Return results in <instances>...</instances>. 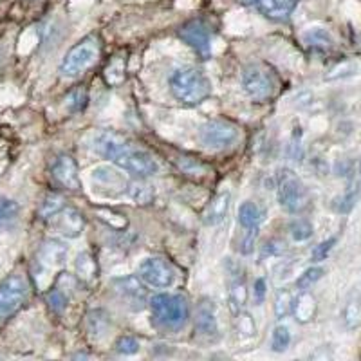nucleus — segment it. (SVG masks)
I'll return each instance as SVG.
<instances>
[{
	"label": "nucleus",
	"mask_w": 361,
	"mask_h": 361,
	"mask_svg": "<svg viewBox=\"0 0 361 361\" xmlns=\"http://www.w3.org/2000/svg\"><path fill=\"white\" fill-rule=\"evenodd\" d=\"M231 204V192L228 188H222L212 197V201L206 204L204 209V224L206 226H219L230 212Z\"/></svg>",
	"instance_id": "nucleus-17"
},
{
	"label": "nucleus",
	"mask_w": 361,
	"mask_h": 361,
	"mask_svg": "<svg viewBox=\"0 0 361 361\" xmlns=\"http://www.w3.org/2000/svg\"><path fill=\"white\" fill-rule=\"evenodd\" d=\"M240 137V128L228 119H209L199 130V140L209 150L231 148Z\"/></svg>",
	"instance_id": "nucleus-8"
},
{
	"label": "nucleus",
	"mask_w": 361,
	"mask_h": 361,
	"mask_svg": "<svg viewBox=\"0 0 361 361\" xmlns=\"http://www.w3.org/2000/svg\"><path fill=\"white\" fill-rule=\"evenodd\" d=\"M316 311H318V304H316V298L311 293L300 291L295 296L291 314L295 316L296 322H300V324H309L311 320H314Z\"/></svg>",
	"instance_id": "nucleus-20"
},
{
	"label": "nucleus",
	"mask_w": 361,
	"mask_h": 361,
	"mask_svg": "<svg viewBox=\"0 0 361 361\" xmlns=\"http://www.w3.org/2000/svg\"><path fill=\"white\" fill-rule=\"evenodd\" d=\"M152 318L163 331H180L190 318L188 300L183 295L159 293L148 300Z\"/></svg>",
	"instance_id": "nucleus-3"
},
{
	"label": "nucleus",
	"mask_w": 361,
	"mask_h": 361,
	"mask_svg": "<svg viewBox=\"0 0 361 361\" xmlns=\"http://www.w3.org/2000/svg\"><path fill=\"white\" fill-rule=\"evenodd\" d=\"M114 289L121 300H127L130 302V305H134V309H143L147 304V289H145V282L140 276H121V279H116Z\"/></svg>",
	"instance_id": "nucleus-16"
},
{
	"label": "nucleus",
	"mask_w": 361,
	"mask_h": 361,
	"mask_svg": "<svg viewBox=\"0 0 361 361\" xmlns=\"http://www.w3.org/2000/svg\"><path fill=\"white\" fill-rule=\"evenodd\" d=\"M267 295V282L264 276H259V279L253 282V300L257 305H262L264 300H266Z\"/></svg>",
	"instance_id": "nucleus-38"
},
{
	"label": "nucleus",
	"mask_w": 361,
	"mask_h": 361,
	"mask_svg": "<svg viewBox=\"0 0 361 361\" xmlns=\"http://www.w3.org/2000/svg\"><path fill=\"white\" fill-rule=\"evenodd\" d=\"M99 58V42L94 37H87L74 45L73 49L63 56L60 63V76L62 78H80L90 67L98 62Z\"/></svg>",
	"instance_id": "nucleus-5"
},
{
	"label": "nucleus",
	"mask_w": 361,
	"mask_h": 361,
	"mask_svg": "<svg viewBox=\"0 0 361 361\" xmlns=\"http://www.w3.org/2000/svg\"><path fill=\"white\" fill-rule=\"evenodd\" d=\"M94 150L99 156L111 159L118 169L140 179H147L159 172V164L152 154L118 132H99L94 137Z\"/></svg>",
	"instance_id": "nucleus-1"
},
{
	"label": "nucleus",
	"mask_w": 361,
	"mask_h": 361,
	"mask_svg": "<svg viewBox=\"0 0 361 361\" xmlns=\"http://www.w3.org/2000/svg\"><path fill=\"white\" fill-rule=\"evenodd\" d=\"M257 9L269 20L282 22L291 17L298 0H255Z\"/></svg>",
	"instance_id": "nucleus-18"
},
{
	"label": "nucleus",
	"mask_w": 361,
	"mask_h": 361,
	"mask_svg": "<svg viewBox=\"0 0 361 361\" xmlns=\"http://www.w3.org/2000/svg\"><path fill=\"white\" fill-rule=\"evenodd\" d=\"M169 89L177 102L186 107H195L209 98L212 82L197 67H180L170 76Z\"/></svg>",
	"instance_id": "nucleus-2"
},
{
	"label": "nucleus",
	"mask_w": 361,
	"mask_h": 361,
	"mask_svg": "<svg viewBox=\"0 0 361 361\" xmlns=\"http://www.w3.org/2000/svg\"><path fill=\"white\" fill-rule=\"evenodd\" d=\"M47 302H49L51 309H53L54 312H62L63 309L67 307V304H69V298H67V295L62 289H53V291L47 295Z\"/></svg>",
	"instance_id": "nucleus-36"
},
{
	"label": "nucleus",
	"mask_w": 361,
	"mask_h": 361,
	"mask_svg": "<svg viewBox=\"0 0 361 361\" xmlns=\"http://www.w3.org/2000/svg\"><path fill=\"white\" fill-rule=\"evenodd\" d=\"M304 44L307 45L309 49L312 51H329L333 49V37L322 27L309 29L307 33L304 35Z\"/></svg>",
	"instance_id": "nucleus-23"
},
{
	"label": "nucleus",
	"mask_w": 361,
	"mask_h": 361,
	"mask_svg": "<svg viewBox=\"0 0 361 361\" xmlns=\"http://www.w3.org/2000/svg\"><path fill=\"white\" fill-rule=\"evenodd\" d=\"M53 230L63 238H78L85 230V219L76 208L63 206L56 215L49 219Z\"/></svg>",
	"instance_id": "nucleus-13"
},
{
	"label": "nucleus",
	"mask_w": 361,
	"mask_h": 361,
	"mask_svg": "<svg viewBox=\"0 0 361 361\" xmlns=\"http://www.w3.org/2000/svg\"><path fill=\"white\" fill-rule=\"evenodd\" d=\"M92 180H94L96 188H105L111 195L116 193H127L128 180L123 176L121 169H112V166H98L92 170Z\"/></svg>",
	"instance_id": "nucleus-15"
},
{
	"label": "nucleus",
	"mask_w": 361,
	"mask_h": 361,
	"mask_svg": "<svg viewBox=\"0 0 361 361\" xmlns=\"http://www.w3.org/2000/svg\"><path fill=\"white\" fill-rule=\"evenodd\" d=\"M334 244H336V238H329V240H324L322 244H318V246L312 250V255H311L312 262H322V260L327 259V255L331 253Z\"/></svg>",
	"instance_id": "nucleus-37"
},
{
	"label": "nucleus",
	"mask_w": 361,
	"mask_h": 361,
	"mask_svg": "<svg viewBox=\"0 0 361 361\" xmlns=\"http://www.w3.org/2000/svg\"><path fill=\"white\" fill-rule=\"evenodd\" d=\"M74 266H76V275L85 280V282H90V280H94L98 276V266H96L94 257L89 251L80 253Z\"/></svg>",
	"instance_id": "nucleus-26"
},
{
	"label": "nucleus",
	"mask_w": 361,
	"mask_h": 361,
	"mask_svg": "<svg viewBox=\"0 0 361 361\" xmlns=\"http://www.w3.org/2000/svg\"><path fill=\"white\" fill-rule=\"evenodd\" d=\"M228 300H230V307L233 312L243 311L250 298V288L246 282V271L243 266L235 264L233 260H228Z\"/></svg>",
	"instance_id": "nucleus-11"
},
{
	"label": "nucleus",
	"mask_w": 361,
	"mask_h": 361,
	"mask_svg": "<svg viewBox=\"0 0 361 361\" xmlns=\"http://www.w3.org/2000/svg\"><path fill=\"white\" fill-rule=\"evenodd\" d=\"M244 4H255V0H243Z\"/></svg>",
	"instance_id": "nucleus-42"
},
{
	"label": "nucleus",
	"mask_w": 361,
	"mask_h": 361,
	"mask_svg": "<svg viewBox=\"0 0 361 361\" xmlns=\"http://www.w3.org/2000/svg\"><path fill=\"white\" fill-rule=\"evenodd\" d=\"M257 230L259 228H246V231H244V238L243 243H240V251L244 255H250L253 251L255 240H257Z\"/></svg>",
	"instance_id": "nucleus-40"
},
{
	"label": "nucleus",
	"mask_w": 361,
	"mask_h": 361,
	"mask_svg": "<svg viewBox=\"0 0 361 361\" xmlns=\"http://www.w3.org/2000/svg\"><path fill=\"white\" fill-rule=\"evenodd\" d=\"M235 334L240 340H251L253 336H257V324H255L253 316L244 309L235 312Z\"/></svg>",
	"instance_id": "nucleus-25"
},
{
	"label": "nucleus",
	"mask_w": 361,
	"mask_h": 361,
	"mask_svg": "<svg viewBox=\"0 0 361 361\" xmlns=\"http://www.w3.org/2000/svg\"><path fill=\"white\" fill-rule=\"evenodd\" d=\"M179 169L183 172L190 173V176H199V173H204L206 170V164H202L201 161L195 159V157H180L179 161Z\"/></svg>",
	"instance_id": "nucleus-35"
},
{
	"label": "nucleus",
	"mask_w": 361,
	"mask_h": 361,
	"mask_svg": "<svg viewBox=\"0 0 361 361\" xmlns=\"http://www.w3.org/2000/svg\"><path fill=\"white\" fill-rule=\"evenodd\" d=\"M273 311H275V318L279 322H282L283 318H288L293 311V302H295V295L291 293V289L282 288L276 291L275 300H273Z\"/></svg>",
	"instance_id": "nucleus-24"
},
{
	"label": "nucleus",
	"mask_w": 361,
	"mask_h": 361,
	"mask_svg": "<svg viewBox=\"0 0 361 361\" xmlns=\"http://www.w3.org/2000/svg\"><path fill=\"white\" fill-rule=\"evenodd\" d=\"M87 102H89V98H87L85 89H76L73 94L69 96V105L73 111H82V109H85Z\"/></svg>",
	"instance_id": "nucleus-39"
},
{
	"label": "nucleus",
	"mask_w": 361,
	"mask_h": 361,
	"mask_svg": "<svg viewBox=\"0 0 361 361\" xmlns=\"http://www.w3.org/2000/svg\"><path fill=\"white\" fill-rule=\"evenodd\" d=\"M195 338L201 343H215L221 338L219 309L214 300L202 298L195 311Z\"/></svg>",
	"instance_id": "nucleus-10"
},
{
	"label": "nucleus",
	"mask_w": 361,
	"mask_h": 361,
	"mask_svg": "<svg viewBox=\"0 0 361 361\" xmlns=\"http://www.w3.org/2000/svg\"><path fill=\"white\" fill-rule=\"evenodd\" d=\"M29 282L20 273H13L0 283V320L20 311L29 298Z\"/></svg>",
	"instance_id": "nucleus-7"
},
{
	"label": "nucleus",
	"mask_w": 361,
	"mask_h": 361,
	"mask_svg": "<svg viewBox=\"0 0 361 361\" xmlns=\"http://www.w3.org/2000/svg\"><path fill=\"white\" fill-rule=\"evenodd\" d=\"M141 345L140 341L135 340L134 336H121L116 341V350L123 356H134V354L140 353Z\"/></svg>",
	"instance_id": "nucleus-34"
},
{
	"label": "nucleus",
	"mask_w": 361,
	"mask_h": 361,
	"mask_svg": "<svg viewBox=\"0 0 361 361\" xmlns=\"http://www.w3.org/2000/svg\"><path fill=\"white\" fill-rule=\"evenodd\" d=\"M63 206L66 204H63V199L60 197V195H56V193H49V195L44 199V202L40 204L38 214H40V219L49 221V219L53 217V215H56Z\"/></svg>",
	"instance_id": "nucleus-30"
},
{
	"label": "nucleus",
	"mask_w": 361,
	"mask_h": 361,
	"mask_svg": "<svg viewBox=\"0 0 361 361\" xmlns=\"http://www.w3.org/2000/svg\"><path fill=\"white\" fill-rule=\"evenodd\" d=\"M179 37L202 56H208L212 51V31L202 20H190L180 25Z\"/></svg>",
	"instance_id": "nucleus-14"
},
{
	"label": "nucleus",
	"mask_w": 361,
	"mask_h": 361,
	"mask_svg": "<svg viewBox=\"0 0 361 361\" xmlns=\"http://www.w3.org/2000/svg\"><path fill=\"white\" fill-rule=\"evenodd\" d=\"M243 89L253 102H269L279 90V78L266 63H251L243 73Z\"/></svg>",
	"instance_id": "nucleus-4"
},
{
	"label": "nucleus",
	"mask_w": 361,
	"mask_h": 361,
	"mask_svg": "<svg viewBox=\"0 0 361 361\" xmlns=\"http://www.w3.org/2000/svg\"><path fill=\"white\" fill-rule=\"evenodd\" d=\"M341 320L349 331H356L361 327V296L357 293H353L345 302Z\"/></svg>",
	"instance_id": "nucleus-22"
},
{
	"label": "nucleus",
	"mask_w": 361,
	"mask_h": 361,
	"mask_svg": "<svg viewBox=\"0 0 361 361\" xmlns=\"http://www.w3.org/2000/svg\"><path fill=\"white\" fill-rule=\"evenodd\" d=\"M38 259L44 266L47 267H62L66 266L67 259H69V246L62 240H47L44 243V246L40 247V253H38Z\"/></svg>",
	"instance_id": "nucleus-19"
},
{
	"label": "nucleus",
	"mask_w": 361,
	"mask_h": 361,
	"mask_svg": "<svg viewBox=\"0 0 361 361\" xmlns=\"http://www.w3.org/2000/svg\"><path fill=\"white\" fill-rule=\"evenodd\" d=\"M282 244H279V243H275V240H271V243H267L266 246L262 247V260L266 259L267 255H269V257H275L276 253H280V251H282Z\"/></svg>",
	"instance_id": "nucleus-41"
},
{
	"label": "nucleus",
	"mask_w": 361,
	"mask_h": 361,
	"mask_svg": "<svg viewBox=\"0 0 361 361\" xmlns=\"http://www.w3.org/2000/svg\"><path fill=\"white\" fill-rule=\"evenodd\" d=\"M276 199H279V204L293 215L304 214L309 208V202H311L305 185L293 172H283L279 177Z\"/></svg>",
	"instance_id": "nucleus-6"
},
{
	"label": "nucleus",
	"mask_w": 361,
	"mask_h": 361,
	"mask_svg": "<svg viewBox=\"0 0 361 361\" xmlns=\"http://www.w3.org/2000/svg\"><path fill=\"white\" fill-rule=\"evenodd\" d=\"M289 231H291L293 240H296V243H305V240H309L312 237V231L314 230H312V224L307 219H296L289 226Z\"/></svg>",
	"instance_id": "nucleus-31"
},
{
	"label": "nucleus",
	"mask_w": 361,
	"mask_h": 361,
	"mask_svg": "<svg viewBox=\"0 0 361 361\" xmlns=\"http://www.w3.org/2000/svg\"><path fill=\"white\" fill-rule=\"evenodd\" d=\"M291 345V331L288 325H276L271 333V350L273 353H286Z\"/></svg>",
	"instance_id": "nucleus-27"
},
{
	"label": "nucleus",
	"mask_w": 361,
	"mask_h": 361,
	"mask_svg": "<svg viewBox=\"0 0 361 361\" xmlns=\"http://www.w3.org/2000/svg\"><path fill=\"white\" fill-rule=\"evenodd\" d=\"M127 195L132 199L134 202H148L150 197H152V192H150V186H147L141 180H135V183H128V190Z\"/></svg>",
	"instance_id": "nucleus-32"
},
{
	"label": "nucleus",
	"mask_w": 361,
	"mask_h": 361,
	"mask_svg": "<svg viewBox=\"0 0 361 361\" xmlns=\"http://www.w3.org/2000/svg\"><path fill=\"white\" fill-rule=\"evenodd\" d=\"M105 80H107V83H111V85H119V83L123 82L125 66L121 58H116L114 62L107 67V71H105Z\"/></svg>",
	"instance_id": "nucleus-33"
},
{
	"label": "nucleus",
	"mask_w": 361,
	"mask_h": 361,
	"mask_svg": "<svg viewBox=\"0 0 361 361\" xmlns=\"http://www.w3.org/2000/svg\"><path fill=\"white\" fill-rule=\"evenodd\" d=\"M266 219V209L253 201H246L238 208V224L246 228H259Z\"/></svg>",
	"instance_id": "nucleus-21"
},
{
	"label": "nucleus",
	"mask_w": 361,
	"mask_h": 361,
	"mask_svg": "<svg viewBox=\"0 0 361 361\" xmlns=\"http://www.w3.org/2000/svg\"><path fill=\"white\" fill-rule=\"evenodd\" d=\"M137 276L147 286L156 289L172 288L177 280V273L172 264L163 257H148L137 267Z\"/></svg>",
	"instance_id": "nucleus-9"
},
{
	"label": "nucleus",
	"mask_w": 361,
	"mask_h": 361,
	"mask_svg": "<svg viewBox=\"0 0 361 361\" xmlns=\"http://www.w3.org/2000/svg\"><path fill=\"white\" fill-rule=\"evenodd\" d=\"M18 204L13 199L0 197V231L6 230L11 222L17 221Z\"/></svg>",
	"instance_id": "nucleus-28"
},
{
	"label": "nucleus",
	"mask_w": 361,
	"mask_h": 361,
	"mask_svg": "<svg viewBox=\"0 0 361 361\" xmlns=\"http://www.w3.org/2000/svg\"><path fill=\"white\" fill-rule=\"evenodd\" d=\"M51 177L58 186L66 188L67 192H78L82 188L78 164L67 154H60L54 157L51 163Z\"/></svg>",
	"instance_id": "nucleus-12"
},
{
	"label": "nucleus",
	"mask_w": 361,
	"mask_h": 361,
	"mask_svg": "<svg viewBox=\"0 0 361 361\" xmlns=\"http://www.w3.org/2000/svg\"><path fill=\"white\" fill-rule=\"evenodd\" d=\"M324 267L320 266L309 267V269H305L304 273L296 279V289H298V291H307V289H311L312 286L324 276Z\"/></svg>",
	"instance_id": "nucleus-29"
}]
</instances>
